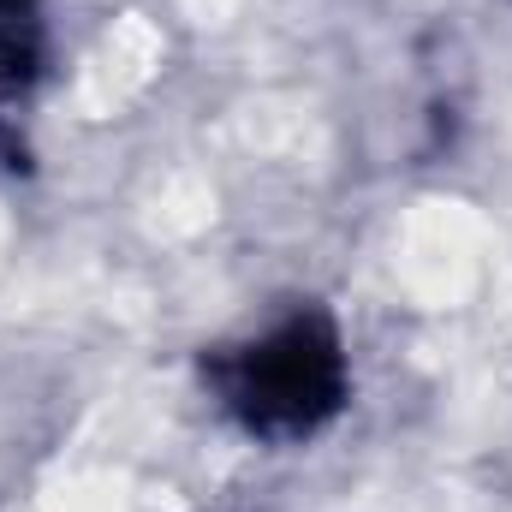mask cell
<instances>
[{"label":"cell","instance_id":"obj_1","mask_svg":"<svg viewBox=\"0 0 512 512\" xmlns=\"http://www.w3.org/2000/svg\"><path fill=\"white\" fill-rule=\"evenodd\" d=\"M221 393L251 435H274V441L310 435L322 417H334L346 393V358L334 322L292 316L256 346L221 358Z\"/></svg>","mask_w":512,"mask_h":512},{"label":"cell","instance_id":"obj_2","mask_svg":"<svg viewBox=\"0 0 512 512\" xmlns=\"http://www.w3.org/2000/svg\"><path fill=\"white\" fill-rule=\"evenodd\" d=\"M42 42V0H0V114L24 102Z\"/></svg>","mask_w":512,"mask_h":512}]
</instances>
